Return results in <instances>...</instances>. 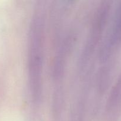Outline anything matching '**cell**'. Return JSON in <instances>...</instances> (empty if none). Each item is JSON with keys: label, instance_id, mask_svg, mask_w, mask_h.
<instances>
[{"label": "cell", "instance_id": "cell-1", "mask_svg": "<svg viewBox=\"0 0 121 121\" xmlns=\"http://www.w3.org/2000/svg\"><path fill=\"white\" fill-rule=\"evenodd\" d=\"M43 9L42 5L37 6L32 17L28 34V88L32 104L35 109L40 106L42 99L45 39V12Z\"/></svg>", "mask_w": 121, "mask_h": 121}]
</instances>
